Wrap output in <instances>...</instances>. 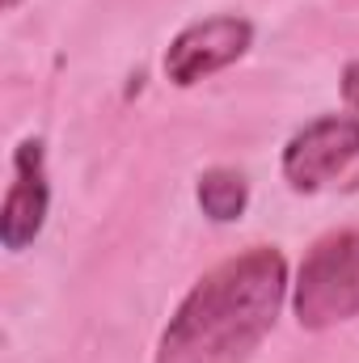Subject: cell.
Wrapping results in <instances>:
<instances>
[{"mask_svg":"<svg viewBox=\"0 0 359 363\" xmlns=\"http://www.w3.org/2000/svg\"><path fill=\"white\" fill-rule=\"evenodd\" d=\"M287 258L254 245L203 274L161 330L157 363H250L287 300Z\"/></svg>","mask_w":359,"mask_h":363,"instance_id":"cell-1","label":"cell"},{"mask_svg":"<svg viewBox=\"0 0 359 363\" xmlns=\"http://www.w3.org/2000/svg\"><path fill=\"white\" fill-rule=\"evenodd\" d=\"M292 308L300 330H330L359 317V224L313 241L292 283Z\"/></svg>","mask_w":359,"mask_h":363,"instance_id":"cell-2","label":"cell"},{"mask_svg":"<svg viewBox=\"0 0 359 363\" xmlns=\"http://www.w3.org/2000/svg\"><path fill=\"white\" fill-rule=\"evenodd\" d=\"M359 161V114H321L283 144V182L296 194H313Z\"/></svg>","mask_w":359,"mask_h":363,"instance_id":"cell-3","label":"cell"},{"mask_svg":"<svg viewBox=\"0 0 359 363\" xmlns=\"http://www.w3.org/2000/svg\"><path fill=\"white\" fill-rule=\"evenodd\" d=\"M250 43H254V26L245 17H237V13H220V17L194 21L170 43L165 77H170V85L190 89V85L216 77L220 68L237 64L250 51Z\"/></svg>","mask_w":359,"mask_h":363,"instance_id":"cell-4","label":"cell"},{"mask_svg":"<svg viewBox=\"0 0 359 363\" xmlns=\"http://www.w3.org/2000/svg\"><path fill=\"white\" fill-rule=\"evenodd\" d=\"M51 186H47V157L43 140H21L13 152V182L0 207V245L9 254H21L47 224Z\"/></svg>","mask_w":359,"mask_h":363,"instance_id":"cell-5","label":"cell"},{"mask_svg":"<svg viewBox=\"0 0 359 363\" xmlns=\"http://www.w3.org/2000/svg\"><path fill=\"white\" fill-rule=\"evenodd\" d=\"M194 194H199L203 216L216 220V224H233V220H241L245 207H250V182H245V174H237V169H228V165L203 169Z\"/></svg>","mask_w":359,"mask_h":363,"instance_id":"cell-6","label":"cell"},{"mask_svg":"<svg viewBox=\"0 0 359 363\" xmlns=\"http://www.w3.org/2000/svg\"><path fill=\"white\" fill-rule=\"evenodd\" d=\"M343 101L359 114V60L347 64V72H343Z\"/></svg>","mask_w":359,"mask_h":363,"instance_id":"cell-7","label":"cell"},{"mask_svg":"<svg viewBox=\"0 0 359 363\" xmlns=\"http://www.w3.org/2000/svg\"><path fill=\"white\" fill-rule=\"evenodd\" d=\"M17 4H21V0H4V9H17Z\"/></svg>","mask_w":359,"mask_h":363,"instance_id":"cell-8","label":"cell"}]
</instances>
